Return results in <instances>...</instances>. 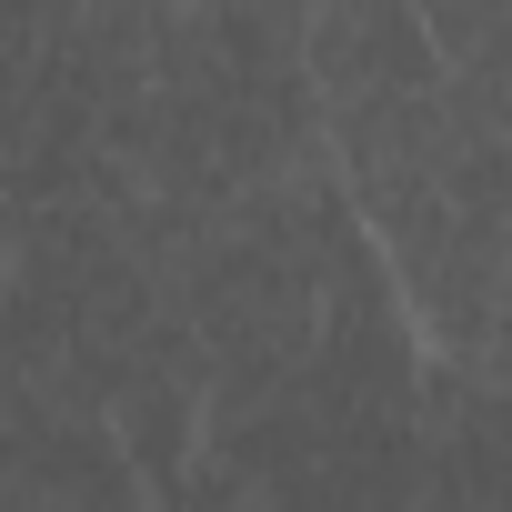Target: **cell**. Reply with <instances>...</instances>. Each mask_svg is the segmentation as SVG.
<instances>
[{
  "label": "cell",
  "instance_id": "obj_1",
  "mask_svg": "<svg viewBox=\"0 0 512 512\" xmlns=\"http://www.w3.org/2000/svg\"><path fill=\"white\" fill-rule=\"evenodd\" d=\"M302 91L312 111H352V101H382V91H432L442 61L412 21V0H312L302 21Z\"/></svg>",
  "mask_w": 512,
  "mask_h": 512
},
{
  "label": "cell",
  "instance_id": "obj_2",
  "mask_svg": "<svg viewBox=\"0 0 512 512\" xmlns=\"http://www.w3.org/2000/svg\"><path fill=\"white\" fill-rule=\"evenodd\" d=\"M11 292H21V282H11V241H0V312H11Z\"/></svg>",
  "mask_w": 512,
  "mask_h": 512
}]
</instances>
